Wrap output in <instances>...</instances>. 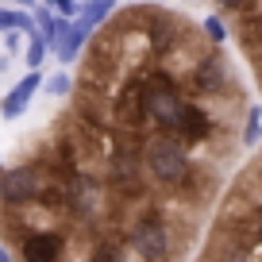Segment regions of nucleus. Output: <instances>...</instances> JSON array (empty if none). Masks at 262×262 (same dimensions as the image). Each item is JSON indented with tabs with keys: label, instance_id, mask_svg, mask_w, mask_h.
Returning a JSON list of instances; mask_svg holds the SVG:
<instances>
[{
	"label": "nucleus",
	"instance_id": "obj_1",
	"mask_svg": "<svg viewBox=\"0 0 262 262\" xmlns=\"http://www.w3.org/2000/svg\"><path fill=\"white\" fill-rule=\"evenodd\" d=\"M185 108H189V97L178 89L170 70H150L143 77V112H147L150 127H158L162 135H178Z\"/></svg>",
	"mask_w": 262,
	"mask_h": 262
},
{
	"label": "nucleus",
	"instance_id": "obj_2",
	"mask_svg": "<svg viewBox=\"0 0 262 262\" xmlns=\"http://www.w3.org/2000/svg\"><path fill=\"white\" fill-rule=\"evenodd\" d=\"M143 170H147V178L155 181V185L181 189L193 178V158H189V150L181 147L173 135L155 131V135L143 143Z\"/></svg>",
	"mask_w": 262,
	"mask_h": 262
},
{
	"label": "nucleus",
	"instance_id": "obj_3",
	"mask_svg": "<svg viewBox=\"0 0 262 262\" xmlns=\"http://www.w3.org/2000/svg\"><path fill=\"white\" fill-rule=\"evenodd\" d=\"M143 143L131 131H116L112 150H108V185L127 201L143 196Z\"/></svg>",
	"mask_w": 262,
	"mask_h": 262
},
{
	"label": "nucleus",
	"instance_id": "obj_4",
	"mask_svg": "<svg viewBox=\"0 0 262 262\" xmlns=\"http://www.w3.org/2000/svg\"><path fill=\"white\" fill-rule=\"evenodd\" d=\"M127 243L139 254V262H166L170 258V224L158 208H143L127 224Z\"/></svg>",
	"mask_w": 262,
	"mask_h": 262
},
{
	"label": "nucleus",
	"instance_id": "obj_5",
	"mask_svg": "<svg viewBox=\"0 0 262 262\" xmlns=\"http://www.w3.org/2000/svg\"><path fill=\"white\" fill-rule=\"evenodd\" d=\"M47 185L50 178L39 170V166H16V170H4L0 173V205L8 208H27L35 205V201H42L47 196Z\"/></svg>",
	"mask_w": 262,
	"mask_h": 262
},
{
	"label": "nucleus",
	"instance_id": "obj_6",
	"mask_svg": "<svg viewBox=\"0 0 262 262\" xmlns=\"http://www.w3.org/2000/svg\"><path fill=\"white\" fill-rule=\"evenodd\" d=\"M104 205V185L89 173H77V178L62 181V208L77 220H93Z\"/></svg>",
	"mask_w": 262,
	"mask_h": 262
},
{
	"label": "nucleus",
	"instance_id": "obj_7",
	"mask_svg": "<svg viewBox=\"0 0 262 262\" xmlns=\"http://www.w3.org/2000/svg\"><path fill=\"white\" fill-rule=\"evenodd\" d=\"M66 254V235L54 228H31L19 239V258L24 262H62Z\"/></svg>",
	"mask_w": 262,
	"mask_h": 262
},
{
	"label": "nucleus",
	"instance_id": "obj_8",
	"mask_svg": "<svg viewBox=\"0 0 262 262\" xmlns=\"http://www.w3.org/2000/svg\"><path fill=\"white\" fill-rule=\"evenodd\" d=\"M189 81H193V89L201 93V97H216V93H224V81H228V66H224V58H216V54L201 58V62L193 66Z\"/></svg>",
	"mask_w": 262,
	"mask_h": 262
},
{
	"label": "nucleus",
	"instance_id": "obj_9",
	"mask_svg": "<svg viewBox=\"0 0 262 262\" xmlns=\"http://www.w3.org/2000/svg\"><path fill=\"white\" fill-rule=\"evenodd\" d=\"M212 131H216V120H212L201 104H193V100H189V108H185V116H181V127H178V135H173V139H178L181 147H189V143L196 147V143H205Z\"/></svg>",
	"mask_w": 262,
	"mask_h": 262
},
{
	"label": "nucleus",
	"instance_id": "obj_10",
	"mask_svg": "<svg viewBox=\"0 0 262 262\" xmlns=\"http://www.w3.org/2000/svg\"><path fill=\"white\" fill-rule=\"evenodd\" d=\"M39 85H42V74H39V70H31L24 81L12 85V93H4V100H0V112H4V120H16V116H24L27 104H31V97L39 93Z\"/></svg>",
	"mask_w": 262,
	"mask_h": 262
},
{
	"label": "nucleus",
	"instance_id": "obj_11",
	"mask_svg": "<svg viewBox=\"0 0 262 262\" xmlns=\"http://www.w3.org/2000/svg\"><path fill=\"white\" fill-rule=\"evenodd\" d=\"M93 35V27L85 24L81 16L77 19H66L62 24V35H58V42H54V54H58V62H74L77 54H81V47H85V39Z\"/></svg>",
	"mask_w": 262,
	"mask_h": 262
},
{
	"label": "nucleus",
	"instance_id": "obj_12",
	"mask_svg": "<svg viewBox=\"0 0 262 262\" xmlns=\"http://www.w3.org/2000/svg\"><path fill=\"white\" fill-rule=\"evenodd\" d=\"M31 19H35V31H39V39L47 42L50 50H54V42H58V35H62V24H66V19H58L54 12L47 8V4H42V8H35Z\"/></svg>",
	"mask_w": 262,
	"mask_h": 262
},
{
	"label": "nucleus",
	"instance_id": "obj_13",
	"mask_svg": "<svg viewBox=\"0 0 262 262\" xmlns=\"http://www.w3.org/2000/svg\"><path fill=\"white\" fill-rule=\"evenodd\" d=\"M0 31H24V35H35V19L27 16V12L0 8Z\"/></svg>",
	"mask_w": 262,
	"mask_h": 262
},
{
	"label": "nucleus",
	"instance_id": "obj_14",
	"mask_svg": "<svg viewBox=\"0 0 262 262\" xmlns=\"http://www.w3.org/2000/svg\"><path fill=\"white\" fill-rule=\"evenodd\" d=\"M112 12H116V0H85V4H81V19H85L89 27L104 24Z\"/></svg>",
	"mask_w": 262,
	"mask_h": 262
},
{
	"label": "nucleus",
	"instance_id": "obj_15",
	"mask_svg": "<svg viewBox=\"0 0 262 262\" xmlns=\"http://www.w3.org/2000/svg\"><path fill=\"white\" fill-rule=\"evenodd\" d=\"M85 262H123V247L116 239H97L89 247V258Z\"/></svg>",
	"mask_w": 262,
	"mask_h": 262
},
{
	"label": "nucleus",
	"instance_id": "obj_16",
	"mask_svg": "<svg viewBox=\"0 0 262 262\" xmlns=\"http://www.w3.org/2000/svg\"><path fill=\"white\" fill-rule=\"evenodd\" d=\"M258 143H262V108L254 104L243 123V147H258Z\"/></svg>",
	"mask_w": 262,
	"mask_h": 262
},
{
	"label": "nucleus",
	"instance_id": "obj_17",
	"mask_svg": "<svg viewBox=\"0 0 262 262\" xmlns=\"http://www.w3.org/2000/svg\"><path fill=\"white\" fill-rule=\"evenodd\" d=\"M47 50H50V47L39 39V31L27 35V70H39V66L47 62Z\"/></svg>",
	"mask_w": 262,
	"mask_h": 262
},
{
	"label": "nucleus",
	"instance_id": "obj_18",
	"mask_svg": "<svg viewBox=\"0 0 262 262\" xmlns=\"http://www.w3.org/2000/svg\"><path fill=\"white\" fill-rule=\"evenodd\" d=\"M47 8L54 12L58 19H77L81 16V0H47Z\"/></svg>",
	"mask_w": 262,
	"mask_h": 262
},
{
	"label": "nucleus",
	"instance_id": "obj_19",
	"mask_svg": "<svg viewBox=\"0 0 262 262\" xmlns=\"http://www.w3.org/2000/svg\"><path fill=\"white\" fill-rule=\"evenodd\" d=\"M70 89H74L70 74H54V77L47 81V93H50V97H70Z\"/></svg>",
	"mask_w": 262,
	"mask_h": 262
},
{
	"label": "nucleus",
	"instance_id": "obj_20",
	"mask_svg": "<svg viewBox=\"0 0 262 262\" xmlns=\"http://www.w3.org/2000/svg\"><path fill=\"white\" fill-rule=\"evenodd\" d=\"M205 31H208V39H212V42H224V39H228V27H224L220 16H208V19H205Z\"/></svg>",
	"mask_w": 262,
	"mask_h": 262
},
{
	"label": "nucleus",
	"instance_id": "obj_21",
	"mask_svg": "<svg viewBox=\"0 0 262 262\" xmlns=\"http://www.w3.org/2000/svg\"><path fill=\"white\" fill-rule=\"evenodd\" d=\"M216 4H220V12H247L251 0H216Z\"/></svg>",
	"mask_w": 262,
	"mask_h": 262
},
{
	"label": "nucleus",
	"instance_id": "obj_22",
	"mask_svg": "<svg viewBox=\"0 0 262 262\" xmlns=\"http://www.w3.org/2000/svg\"><path fill=\"white\" fill-rule=\"evenodd\" d=\"M251 239L262 243V212H254V220H251Z\"/></svg>",
	"mask_w": 262,
	"mask_h": 262
},
{
	"label": "nucleus",
	"instance_id": "obj_23",
	"mask_svg": "<svg viewBox=\"0 0 262 262\" xmlns=\"http://www.w3.org/2000/svg\"><path fill=\"white\" fill-rule=\"evenodd\" d=\"M0 262H16V258L8 254V247H4V243H0Z\"/></svg>",
	"mask_w": 262,
	"mask_h": 262
},
{
	"label": "nucleus",
	"instance_id": "obj_24",
	"mask_svg": "<svg viewBox=\"0 0 262 262\" xmlns=\"http://www.w3.org/2000/svg\"><path fill=\"white\" fill-rule=\"evenodd\" d=\"M16 4H24V8H31V4H35V0H16Z\"/></svg>",
	"mask_w": 262,
	"mask_h": 262
},
{
	"label": "nucleus",
	"instance_id": "obj_25",
	"mask_svg": "<svg viewBox=\"0 0 262 262\" xmlns=\"http://www.w3.org/2000/svg\"><path fill=\"white\" fill-rule=\"evenodd\" d=\"M143 4H155V0H143Z\"/></svg>",
	"mask_w": 262,
	"mask_h": 262
},
{
	"label": "nucleus",
	"instance_id": "obj_26",
	"mask_svg": "<svg viewBox=\"0 0 262 262\" xmlns=\"http://www.w3.org/2000/svg\"><path fill=\"white\" fill-rule=\"evenodd\" d=\"M0 173H4V170H0Z\"/></svg>",
	"mask_w": 262,
	"mask_h": 262
}]
</instances>
